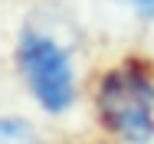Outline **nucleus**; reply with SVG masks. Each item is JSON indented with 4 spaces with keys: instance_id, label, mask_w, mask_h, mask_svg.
<instances>
[{
    "instance_id": "obj_2",
    "label": "nucleus",
    "mask_w": 154,
    "mask_h": 144,
    "mask_svg": "<svg viewBox=\"0 0 154 144\" xmlns=\"http://www.w3.org/2000/svg\"><path fill=\"white\" fill-rule=\"evenodd\" d=\"M20 66H23V75L30 82L36 102L46 112L59 115V112H66L75 102V72H72V62H69L66 49L53 36L26 29L20 36Z\"/></svg>"
},
{
    "instance_id": "obj_4",
    "label": "nucleus",
    "mask_w": 154,
    "mask_h": 144,
    "mask_svg": "<svg viewBox=\"0 0 154 144\" xmlns=\"http://www.w3.org/2000/svg\"><path fill=\"white\" fill-rule=\"evenodd\" d=\"M122 3H128V7H134L141 17H154V0H122Z\"/></svg>"
},
{
    "instance_id": "obj_3",
    "label": "nucleus",
    "mask_w": 154,
    "mask_h": 144,
    "mask_svg": "<svg viewBox=\"0 0 154 144\" xmlns=\"http://www.w3.org/2000/svg\"><path fill=\"white\" fill-rule=\"evenodd\" d=\"M30 138H33V131L26 121H20V118H3L0 121V144H23Z\"/></svg>"
},
{
    "instance_id": "obj_1",
    "label": "nucleus",
    "mask_w": 154,
    "mask_h": 144,
    "mask_svg": "<svg viewBox=\"0 0 154 144\" xmlns=\"http://www.w3.org/2000/svg\"><path fill=\"white\" fill-rule=\"evenodd\" d=\"M102 121L131 144H148L154 138V82L141 66H122L108 72L98 85Z\"/></svg>"
}]
</instances>
